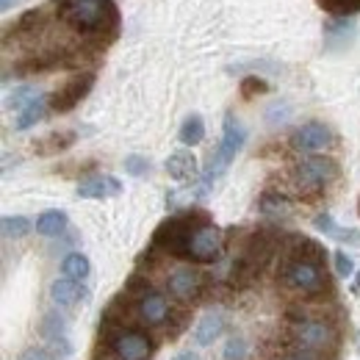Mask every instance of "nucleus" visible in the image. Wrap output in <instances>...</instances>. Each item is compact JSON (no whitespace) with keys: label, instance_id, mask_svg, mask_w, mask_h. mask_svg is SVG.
<instances>
[{"label":"nucleus","instance_id":"1","mask_svg":"<svg viewBox=\"0 0 360 360\" xmlns=\"http://www.w3.org/2000/svg\"><path fill=\"white\" fill-rule=\"evenodd\" d=\"M50 8L58 22L81 37L84 45L100 53L120 37V8L114 0H53Z\"/></svg>","mask_w":360,"mask_h":360},{"label":"nucleus","instance_id":"2","mask_svg":"<svg viewBox=\"0 0 360 360\" xmlns=\"http://www.w3.org/2000/svg\"><path fill=\"white\" fill-rule=\"evenodd\" d=\"M288 327H285V344L291 349H305L316 355H327V358L338 360L341 352V324L327 314H311L302 308V302L297 308H291L288 314Z\"/></svg>","mask_w":360,"mask_h":360},{"label":"nucleus","instance_id":"3","mask_svg":"<svg viewBox=\"0 0 360 360\" xmlns=\"http://www.w3.org/2000/svg\"><path fill=\"white\" fill-rule=\"evenodd\" d=\"M280 247H283V233L271 230V227H258L252 230L238 255L233 258L230 264V274H227V283L230 288L241 291V288H250L264 271L269 269V264L274 258H280Z\"/></svg>","mask_w":360,"mask_h":360},{"label":"nucleus","instance_id":"4","mask_svg":"<svg viewBox=\"0 0 360 360\" xmlns=\"http://www.w3.org/2000/svg\"><path fill=\"white\" fill-rule=\"evenodd\" d=\"M277 285L305 302H333V297H335V285H333L324 264L283 255V252H280V264H277Z\"/></svg>","mask_w":360,"mask_h":360},{"label":"nucleus","instance_id":"5","mask_svg":"<svg viewBox=\"0 0 360 360\" xmlns=\"http://www.w3.org/2000/svg\"><path fill=\"white\" fill-rule=\"evenodd\" d=\"M208 222H211V214L202 211V208H186V211H178V214H169L161 225L155 227L150 247H155L164 258L183 261L188 238L194 236V230H200Z\"/></svg>","mask_w":360,"mask_h":360},{"label":"nucleus","instance_id":"6","mask_svg":"<svg viewBox=\"0 0 360 360\" xmlns=\"http://www.w3.org/2000/svg\"><path fill=\"white\" fill-rule=\"evenodd\" d=\"M122 294L131 300L134 305V314L139 319L141 327H167L169 316H172V305H169V297L164 291H158L147 274H139L134 271L122 288Z\"/></svg>","mask_w":360,"mask_h":360},{"label":"nucleus","instance_id":"7","mask_svg":"<svg viewBox=\"0 0 360 360\" xmlns=\"http://www.w3.org/2000/svg\"><path fill=\"white\" fill-rule=\"evenodd\" d=\"M97 352H105L111 360H150L155 352V338L147 333V327H100L97 333Z\"/></svg>","mask_w":360,"mask_h":360},{"label":"nucleus","instance_id":"8","mask_svg":"<svg viewBox=\"0 0 360 360\" xmlns=\"http://www.w3.org/2000/svg\"><path fill=\"white\" fill-rule=\"evenodd\" d=\"M247 141V128L233 117V114H225V125H222V139H219V147L211 153V161H208V169L202 175V194L211 188V183L225 172L227 167L236 161V155L241 153Z\"/></svg>","mask_w":360,"mask_h":360},{"label":"nucleus","instance_id":"9","mask_svg":"<svg viewBox=\"0 0 360 360\" xmlns=\"http://www.w3.org/2000/svg\"><path fill=\"white\" fill-rule=\"evenodd\" d=\"M294 178L302 191H314L319 197L330 183L341 178V167H338V161H333L327 155H308L294 167Z\"/></svg>","mask_w":360,"mask_h":360},{"label":"nucleus","instance_id":"10","mask_svg":"<svg viewBox=\"0 0 360 360\" xmlns=\"http://www.w3.org/2000/svg\"><path fill=\"white\" fill-rule=\"evenodd\" d=\"M205 291H208V274L194 266H178L167 277V294L183 308L197 305L205 297Z\"/></svg>","mask_w":360,"mask_h":360},{"label":"nucleus","instance_id":"11","mask_svg":"<svg viewBox=\"0 0 360 360\" xmlns=\"http://www.w3.org/2000/svg\"><path fill=\"white\" fill-rule=\"evenodd\" d=\"M225 230L217 227L214 222L202 225L200 230H194V236L186 244V258L188 264H217L225 252Z\"/></svg>","mask_w":360,"mask_h":360},{"label":"nucleus","instance_id":"12","mask_svg":"<svg viewBox=\"0 0 360 360\" xmlns=\"http://www.w3.org/2000/svg\"><path fill=\"white\" fill-rule=\"evenodd\" d=\"M94 70H86V72H75L70 81H64L58 89L53 91L50 97H47V103H50V111L53 114H70L86 94L91 91L94 86Z\"/></svg>","mask_w":360,"mask_h":360},{"label":"nucleus","instance_id":"13","mask_svg":"<svg viewBox=\"0 0 360 360\" xmlns=\"http://www.w3.org/2000/svg\"><path fill=\"white\" fill-rule=\"evenodd\" d=\"M333 144H335L333 128H330L327 122H319V120L300 125V128L291 134V147L300 150V153H308V155H316V153H321V150H327V147H333Z\"/></svg>","mask_w":360,"mask_h":360},{"label":"nucleus","instance_id":"14","mask_svg":"<svg viewBox=\"0 0 360 360\" xmlns=\"http://www.w3.org/2000/svg\"><path fill=\"white\" fill-rule=\"evenodd\" d=\"M45 22H47V6H42V8H28L11 25H6V31H3V47L11 45V39L14 42H25V39L39 37L45 31Z\"/></svg>","mask_w":360,"mask_h":360},{"label":"nucleus","instance_id":"15","mask_svg":"<svg viewBox=\"0 0 360 360\" xmlns=\"http://www.w3.org/2000/svg\"><path fill=\"white\" fill-rule=\"evenodd\" d=\"M50 300L58 308H78V305H86L89 302V288L81 280L58 277V280L50 283Z\"/></svg>","mask_w":360,"mask_h":360},{"label":"nucleus","instance_id":"16","mask_svg":"<svg viewBox=\"0 0 360 360\" xmlns=\"http://www.w3.org/2000/svg\"><path fill=\"white\" fill-rule=\"evenodd\" d=\"M75 194L81 200H108V197L122 194V183L114 175H89V178H84L78 183Z\"/></svg>","mask_w":360,"mask_h":360},{"label":"nucleus","instance_id":"17","mask_svg":"<svg viewBox=\"0 0 360 360\" xmlns=\"http://www.w3.org/2000/svg\"><path fill=\"white\" fill-rule=\"evenodd\" d=\"M75 139H78V131H53V134H47L34 141V153L42 155V158L58 155V153L70 150V147L75 144Z\"/></svg>","mask_w":360,"mask_h":360},{"label":"nucleus","instance_id":"18","mask_svg":"<svg viewBox=\"0 0 360 360\" xmlns=\"http://www.w3.org/2000/svg\"><path fill=\"white\" fill-rule=\"evenodd\" d=\"M355 37V20L352 17H333L324 22V42L327 47H344Z\"/></svg>","mask_w":360,"mask_h":360},{"label":"nucleus","instance_id":"19","mask_svg":"<svg viewBox=\"0 0 360 360\" xmlns=\"http://www.w3.org/2000/svg\"><path fill=\"white\" fill-rule=\"evenodd\" d=\"M197 158H194V153H188V150H178V153H172L169 158H167V175L175 180H191L197 178Z\"/></svg>","mask_w":360,"mask_h":360},{"label":"nucleus","instance_id":"20","mask_svg":"<svg viewBox=\"0 0 360 360\" xmlns=\"http://www.w3.org/2000/svg\"><path fill=\"white\" fill-rule=\"evenodd\" d=\"M222 333H225V316L211 311V314H205L200 319V324L194 330V338H197L200 347H211Z\"/></svg>","mask_w":360,"mask_h":360},{"label":"nucleus","instance_id":"21","mask_svg":"<svg viewBox=\"0 0 360 360\" xmlns=\"http://www.w3.org/2000/svg\"><path fill=\"white\" fill-rule=\"evenodd\" d=\"M47 111H50V103H47V97L42 94V97H37L28 108H22L20 114H17V122H14V128L17 131H28V128H34L42 117H45Z\"/></svg>","mask_w":360,"mask_h":360},{"label":"nucleus","instance_id":"22","mask_svg":"<svg viewBox=\"0 0 360 360\" xmlns=\"http://www.w3.org/2000/svg\"><path fill=\"white\" fill-rule=\"evenodd\" d=\"M67 225H70V219H67L64 211H45V214H39V219H37V233L53 238V236H61V233L67 230Z\"/></svg>","mask_w":360,"mask_h":360},{"label":"nucleus","instance_id":"23","mask_svg":"<svg viewBox=\"0 0 360 360\" xmlns=\"http://www.w3.org/2000/svg\"><path fill=\"white\" fill-rule=\"evenodd\" d=\"M61 271H64V277H72V280H81L84 283L91 274V264L84 252H70L61 261Z\"/></svg>","mask_w":360,"mask_h":360},{"label":"nucleus","instance_id":"24","mask_svg":"<svg viewBox=\"0 0 360 360\" xmlns=\"http://www.w3.org/2000/svg\"><path fill=\"white\" fill-rule=\"evenodd\" d=\"M178 139L186 144V147H194V144H200L202 139H205V122H202V117L200 114H191V117H186L183 120V125H180V134Z\"/></svg>","mask_w":360,"mask_h":360},{"label":"nucleus","instance_id":"25","mask_svg":"<svg viewBox=\"0 0 360 360\" xmlns=\"http://www.w3.org/2000/svg\"><path fill=\"white\" fill-rule=\"evenodd\" d=\"M39 335L47 341H56V338H64L67 335V321L58 311H50L42 316V324H39Z\"/></svg>","mask_w":360,"mask_h":360},{"label":"nucleus","instance_id":"26","mask_svg":"<svg viewBox=\"0 0 360 360\" xmlns=\"http://www.w3.org/2000/svg\"><path fill=\"white\" fill-rule=\"evenodd\" d=\"M37 97H42V91L37 89V86H28V84H25V86H17V89L6 97V108H14V111L20 114V111L28 108Z\"/></svg>","mask_w":360,"mask_h":360},{"label":"nucleus","instance_id":"27","mask_svg":"<svg viewBox=\"0 0 360 360\" xmlns=\"http://www.w3.org/2000/svg\"><path fill=\"white\" fill-rule=\"evenodd\" d=\"M333 17H352L360 11V0H316Z\"/></svg>","mask_w":360,"mask_h":360},{"label":"nucleus","instance_id":"28","mask_svg":"<svg viewBox=\"0 0 360 360\" xmlns=\"http://www.w3.org/2000/svg\"><path fill=\"white\" fill-rule=\"evenodd\" d=\"M0 227H3V236L6 238H22L31 230V222L25 217H3Z\"/></svg>","mask_w":360,"mask_h":360},{"label":"nucleus","instance_id":"29","mask_svg":"<svg viewBox=\"0 0 360 360\" xmlns=\"http://www.w3.org/2000/svg\"><path fill=\"white\" fill-rule=\"evenodd\" d=\"M188 321H191L188 308H183V305H180V311L172 308V316H169V321H167V335H169V338H178L180 333L188 327Z\"/></svg>","mask_w":360,"mask_h":360},{"label":"nucleus","instance_id":"30","mask_svg":"<svg viewBox=\"0 0 360 360\" xmlns=\"http://www.w3.org/2000/svg\"><path fill=\"white\" fill-rule=\"evenodd\" d=\"M333 266H335V274L338 277H352L355 274V258L347 252V250H335L333 252Z\"/></svg>","mask_w":360,"mask_h":360},{"label":"nucleus","instance_id":"31","mask_svg":"<svg viewBox=\"0 0 360 360\" xmlns=\"http://www.w3.org/2000/svg\"><path fill=\"white\" fill-rule=\"evenodd\" d=\"M266 91H269V84H266L264 78H258V75H247V78L241 81V97H244V100H252V97L266 94Z\"/></svg>","mask_w":360,"mask_h":360},{"label":"nucleus","instance_id":"32","mask_svg":"<svg viewBox=\"0 0 360 360\" xmlns=\"http://www.w3.org/2000/svg\"><path fill=\"white\" fill-rule=\"evenodd\" d=\"M261 211H266V214H285L288 211V200L283 194H277V191H266L261 197Z\"/></svg>","mask_w":360,"mask_h":360},{"label":"nucleus","instance_id":"33","mask_svg":"<svg viewBox=\"0 0 360 360\" xmlns=\"http://www.w3.org/2000/svg\"><path fill=\"white\" fill-rule=\"evenodd\" d=\"M247 352H250L247 341H244L241 335H233V338H227L225 352H222V360H244V358H247Z\"/></svg>","mask_w":360,"mask_h":360},{"label":"nucleus","instance_id":"34","mask_svg":"<svg viewBox=\"0 0 360 360\" xmlns=\"http://www.w3.org/2000/svg\"><path fill=\"white\" fill-rule=\"evenodd\" d=\"M125 172L134 175V178H144L150 172V161L144 155H128L125 158Z\"/></svg>","mask_w":360,"mask_h":360},{"label":"nucleus","instance_id":"35","mask_svg":"<svg viewBox=\"0 0 360 360\" xmlns=\"http://www.w3.org/2000/svg\"><path fill=\"white\" fill-rule=\"evenodd\" d=\"M47 349L56 355V360L72 358V344H70V338H67V335H64V338H56V341H47Z\"/></svg>","mask_w":360,"mask_h":360},{"label":"nucleus","instance_id":"36","mask_svg":"<svg viewBox=\"0 0 360 360\" xmlns=\"http://www.w3.org/2000/svg\"><path fill=\"white\" fill-rule=\"evenodd\" d=\"M280 360H333V358H327V355H316V352H305V349H291V347H285V352H283V358Z\"/></svg>","mask_w":360,"mask_h":360},{"label":"nucleus","instance_id":"37","mask_svg":"<svg viewBox=\"0 0 360 360\" xmlns=\"http://www.w3.org/2000/svg\"><path fill=\"white\" fill-rule=\"evenodd\" d=\"M20 360H56V355H53L47 347H28V349L20 355Z\"/></svg>","mask_w":360,"mask_h":360},{"label":"nucleus","instance_id":"38","mask_svg":"<svg viewBox=\"0 0 360 360\" xmlns=\"http://www.w3.org/2000/svg\"><path fill=\"white\" fill-rule=\"evenodd\" d=\"M314 227H316V230H321L324 236H333V233L338 230V225H335V219H333L330 214H319V217L314 219Z\"/></svg>","mask_w":360,"mask_h":360},{"label":"nucleus","instance_id":"39","mask_svg":"<svg viewBox=\"0 0 360 360\" xmlns=\"http://www.w3.org/2000/svg\"><path fill=\"white\" fill-rule=\"evenodd\" d=\"M333 238H338V241H347V244H355V247H360V233H358V230H352V227H338V230L333 233Z\"/></svg>","mask_w":360,"mask_h":360},{"label":"nucleus","instance_id":"40","mask_svg":"<svg viewBox=\"0 0 360 360\" xmlns=\"http://www.w3.org/2000/svg\"><path fill=\"white\" fill-rule=\"evenodd\" d=\"M14 6H17V0H0V8H3V11H11Z\"/></svg>","mask_w":360,"mask_h":360},{"label":"nucleus","instance_id":"41","mask_svg":"<svg viewBox=\"0 0 360 360\" xmlns=\"http://www.w3.org/2000/svg\"><path fill=\"white\" fill-rule=\"evenodd\" d=\"M352 294H360V269L355 271V283H352Z\"/></svg>","mask_w":360,"mask_h":360},{"label":"nucleus","instance_id":"42","mask_svg":"<svg viewBox=\"0 0 360 360\" xmlns=\"http://www.w3.org/2000/svg\"><path fill=\"white\" fill-rule=\"evenodd\" d=\"M172 360H197V355H191V352H180V355H175Z\"/></svg>","mask_w":360,"mask_h":360},{"label":"nucleus","instance_id":"43","mask_svg":"<svg viewBox=\"0 0 360 360\" xmlns=\"http://www.w3.org/2000/svg\"><path fill=\"white\" fill-rule=\"evenodd\" d=\"M355 349H358V355H360V333H358V338H355Z\"/></svg>","mask_w":360,"mask_h":360},{"label":"nucleus","instance_id":"44","mask_svg":"<svg viewBox=\"0 0 360 360\" xmlns=\"http://www.w3.org/2000/svg\"><path fill=\"white\" fill-rule=\"evenodd\" d=\"M358 214H360V200H358Z\"/></svg>","mask_w":360,"mask_h":360}]
</instances>
